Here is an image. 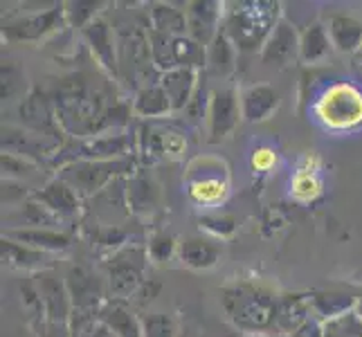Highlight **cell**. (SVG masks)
<instances>
[{
  "label": "cell",
  "mask_w": 362,
  "mask_h": 337,
  "mask_svg": "<svg viewBox=\"0 0 362 337\" xmlns=\"http://www.w3.org/2000/svg\"><path fill=\"white\" fill-rule=\"evenodd\" d=\"M162 88H165L169 102H171V110L180 112L189 106L192 97L198 88V70H189V68H178L165 72L158 81Z\"/></svg>",
  "instance_id": "21"
},
{
  "label": "cell",
  "mask_w": 362,
  "mask_h": 337,
  "mask_svg": "<svg viewBox=\"0 0 362 337\" xmlns=\"http://www.w3.org/2000/svg\"><path fill=\"white\" fill-rule=\"evenodd\" d=\"M3 180H32L36 173H41V165H36L32 160H25L21 155H11V153H3Z\"/></svg>",
  "instance_id": "36"
},
{
  "label": "cell",
  "mask_w": 362,
  "mask_h": 337,
  "mask_svg": "<svg viewBox=\"0 0 362 337\" xmlns=\"http://www.w3.org/2000/svg\"><path fill=\"white\" fill-rule=\"evenodd\" d=\"M356 61H362V47L356 52Z\"/></svg>",
  "instance_id": "46"
},
{
  "label": "cell",
  "mask_w": 362,
  "mask_h": 337,
  "mask_svg": "<svg viewBox=\"0 0 362 337\" xmlns=\"http://www.w3.org/2000/svg\"><path fill=\"white\" fill-rule=\"evenodd\" d=\"M272 162H274V153L270 148H259V151H255V158H252L255 169H268Z\"/></svg>",
  "instance_id": "45"
},
{
  "label": "cell",
  "mask_w": 362,
  "mask_h": 337,
  "mask_svg": "<svg viewBox=\"0 0 362 337\" xmlns=\"http://www.w3.org/2000/svg\"><path fill=\"white\" fill-rule=\"evenodd\" d=\"M178 256L187 268L194 270H209L218 264L221 245L211 243L203 236H187L178 243Z\"/></svg>",
  "instance_id": "23"
},
{
  "label": "cell",
  "mask_w": 362,
  "mask_h": 337,
  "mask_svg": "<svg viewBox=\"0 0 362 337\" xmlns=\"http://www.w3.org/2000/svg\"><path fill=\"white\" fill-rule=\"evenodd\" d=\"M36 189H30L16 180H3V205H23L25 201H30Z\"/></svg>",
  "instance_id": "42"
},
{
  "label": "cell",
  "mask_w": 362,
  "mask_h": 337,
  "mask_svg": "<svg viewBox=\"0 0 362 337\" xmlns=\"http://www.w3.org/2000/svg\"><path fill=\"white\" fill-rule=\"evenodd\" d=\"M52 104L61 131L70 135L72 140L93 137L97 124L108 110L104 95L93 90V85L83 77L64 79L52 97Z\"/></svg>",
  "instance_id": "1"
},
{
  "label": "cell",
  "mask_w": 362,
  "mask_h": 337,
  "mask_svg": "<svg viewBox=\"0 0 362 337\" xmlns=\"http://www.w3.org/2000/svg\"><path fill=\"white\" fill-rule=\"evenodd\" d=\"M18 117L23 122L25 131H32L36 135L45 137V140H52V142L61 144L64 131H61L59 122H57L52 99H49L45 93L32 90L28 97H25L18 106Z\"/></svg>",
  "instance_id": "9"
},
{
  "label": "cell",
  "mask_w": 362,
  "mask_h": 337,
  "mask_svg": "<svg viewBox=\"0 0 362 337\" xmlns=\"http://www.w3.org/2000/svg\"><path fill=\"white\" fill-rule=\"evenodd\" d=\"M127 201L133 214H151L160 205V189L151 176L146 173H133L127 178Z\"/></svg>",
  "instance_id": "24"
},
{
  "label": "cell",
  "mask_w": 362,
  "mask_h": 337,
  "mask_svg": "<svg viewBox=\"0 0 362 337\" xmlns=\"http://www.w3.org/2000/svg\"><path fill=\"white\" fill-rule=\"evenodd\" d=\"M221 306L236 329L245 335H266L277 329L279 299L255 283H234L221 290Z\"/></svg>",
  "instance_id": "2"
},
{
  "label": "cell",
  "mask_w": 362,
  "mask_h": 337,
  "mask_svg": "<svg viewBox=\"0 0 362 337\" xmlns=\"http://www.w3.org/2000/svg\"><path fill=\"white\" fill-rule=\"evenodd\" d=\"M308 308L310 306V297L306 295H288L279 299L277 306V329L284 333H295L308 321Z\"/></svg>",
  "instance_id": "29"
},
{
  "label": "cell",
  "mask_w": 362,
  "mask_h": 337,
  "mask_svg": "<svg viewBox=\"0 0 362 337\" xmlns=\"http://www.w3.org/2000/svg\"><path fill=\"white\" fill-rule=\"evenodd\" d=\"M279 108V93L268 83H255L241 95V112L243 119L250 124H259L272 117Z\"/></svg>",
  "instance_id": "18"
},
{
  "label": "cell",
  "mask_w": 362,
  "mask_h": 337,
  "mask_svg": "<svg viewBox=\"0 0 362 337\" xmlns=\"http://www.w3.org/2000/svg\"><path fill=\"white\" fill-rule=\"evenodd\" d=\"M228 194V173H218V176H203L189 178V196L198 205H216Z\"/></svg>",
  "instance_id": "30"
},
{
  "label": "cell",
  "mask_w": 362,
  "mask_h": 337,
  "mask_svg": "<svg viewBox=\"0 0 362 337\" xmlns=\"http://www.w3.org/2000/svg\"><path fill=\"white\" fill-rule=\"evenodd\" d=\"M5 239L16 241L21 245H28L41 252H66L72 239L70 234L47 227H23V230H5Z\"/></svg>",
  "instance_id": "19"
},
{
  "label": "cell",
  "mask_w": 362,
  "mask_h": 337,
  "mask_svg": "<svg viewBox=\"0 0 362 337\" xmlns=\"http://www.w3.org/2000/svg\"><path fill=\"white\" fill-rule=\"evenodd\" d=\"M34 201L41 203L45 209H49L57 218L61 220H70L77 218L81 211V198L79 194L72 189L68 182H64L61 178H52L49 182H45L41 189L34 191Z\"/></svg>",
  "instance_id": "14"
},
{
  "label": "cell",
  "mask_w": 362,
  "mask_h": 337,
  "mask_svg": "<svg viewBox=\"0 0 362 337\" xmlns=\"http://www.w3.org/2000/svg\"><path fill=\"white\" fill-rule=\"evenodd\" d=\"M279 3H234L228 11L223 32L234 47L252 52L264 47L279 23Z\"/></svg>",
  "instance_id": "3"
},
{
  "label": "cell",
  "mask_w": 362,
  "mask_h": 337,
  "mask_svg": "<svg viewBox=\"0 0 362 337\" xmlns=\"http://www.w3.org/2000/svg\"><path fill=\"white\" fill-rule=\"evenodd\" d=\"M66 285H68V292L72 299V308L74 310H93L99 308L104 299V283L102 279L97 277L95 272H90L88 268H72L66 277Z\"/></svg>",
  "instance_id": "17"
},
{
  "label": "cell",
  "mask_w": 362,
  "mask_h": 337,
  "mask_svg": "<svg viewBox=\"0 0 362 337\" xmlns=\"http://www.w3.org/2000/svg\"><path fill=\"white\" fill-rule=\"evenodd\" d=\"M133 112L144 119H151V117H165L173 110H171V102L165 88H162L160 83H153V85H142V88L135 93Z\"/></svg>",
  "instance_id": "27"
},
{
  "label": "cell",
  "mask_w": 362,
  "mask_h": 337,
  "mask_svg": "<svg viewBox=\"0 0 362 337\" xmlns=\"http://www.w3.org/2000/svg\"><path fill=\"white\" fill-rule=\"evenodd\" d=\"M142 337H176V324L165 313H148L142 317Z\"/></svg>",
  "instance_id": "38"
},
{
  "label": "cell",
  "mask_w": 362,
  "mask_h": 337,
  "mask_svg": "<svg viewBox=\"0 0 362 337\" xmlns=\"http://www.w3.org/2000/svg\"><path fill=\"white\" fill-rule=\"evenodd\" d=\"M135 169L133 158L122 160H108V162H93V160H79L72 165L59 169L57 173L64 182H68L79 198H93L99 191H104L108 184H113L119 178H131Z\"/></svg>",
  "instance_id": "4"
},
{
  "label": "cell",
  "mask_w": 362,
  "mask_h": 337,
  "mask_svg": "<svg viewBox=\"0 0 362 337\" xmlns=\"http://www.w3.org/2000/svg\"><path fill=\"white\" fill-rule=\"evenodd\" d=\"M243 337H270V335H243Z\"/></svg>",
  "instance_id": "47"
},
{
  "label": "cell",
  "mask_w": 362,
  "mask_h": 337,
  "mask_svg": "<svg viewBox=\"0 0 362 337\" xmlns=\"http://www.w3.org/2000/svg\"><path fill=\"white\" fill-rule=\"evenodd\" d=\"M182 148H185V137L180 133L165 131V151H167V155H178V153H182Z\"/></svg>",
  "instance_id": "44"
},
{
  "label": "cell",
  "mask_w": 362,
  "mask_h": 337,
  "mask_svg": "<svg viewBox=\"0 0 362 337\" xmlns=\"http://www.w3.org/2000/svg\"><path fill=\"white\" fill-rule=\"evenodd\" d=\"M99 7L102 3H68L66 5V18L70 25L74 28H86V25H90L97 16Z\"/></svg>",
  "instance_id": "40"
},
{
  "label": "cell",
  "mask_w": 362,
  "mask_h": 337,
  "mask_svg": "<svg viewBox=\"0 0 362 337\" xmlns=\"http://www.w3.org/2000/svg\"><path fill=\"white\" fill-rule=\"evenodd\" d=\"M137 137L129 133H110V135H97L86 137V140H70L61 146V151L49 162L52 169H64L72 162L79 160H93V162H108V160H122L131 158L133 144Z\"/></svg>",
  "instance_id": "5"
},
{
  "label": "cell",
  "mask_w": 362,
  "mask_h": 337,
  "mask_svg": "<svg viewBox=\"0 0 362 337\" xmlns=\"http://www.w3.org/2000/svg\"><path fill=\"white\" fill-rule=\"evenodd\" d=\"M293 191L302 201H310V198H315L320 194V180L315 178L313 171H302L297 173V178L293 182Z\"/></svg>",
  "instance_id": "41"
},
{
  "label": "cell",
  "mask_w": 362,
  "mask_h": 337,
  "mask_svg": "<svg viewBox=\"0 0 362 337\" xmlns=\"http://www.w3.org/2000/svg\"><path fill=\"white\" fill-rule=\"evenodd\" d=\"M59 151H61V144L45 140V137L36 135L32 131L3 126V153L21 155L25 160H32L36 165H41L47 158L52 162Z\"/></svg>",
  "instance_id": "12"
},
{
  "label": "cell",
  "mask_w": 362,
  "mask_h": 337,
  "mask_svg": "<svg viewBox=\"0 0 362 337\" xmlns=\"http://www.w3.org/2000/svg\"><path fill=\"white\" fill-rule=\"evenodd\" d=\"M7 220H16V223H23V225H36V227L52 230V225H57L61 218H57L52 211L45 209L41 203H36L34 198H30V201H25L16 209V214H9Z\"/></svg>",
  "instance_id": "33"
},
{
  "label": "cell",
  "mask_w": 362,
  "mask_h": 337,
  "mask_svg": "<svg viewBox=\"0 0 362 337\" xmlns=\"http://www.w3.org/2000/svg\"><path fill=\"white\" fill-rule=\"evenodd\" d=\"M148 18H151L153 32L167 34V36H189L185 9H178L167 3H156L148 9Z\"/></svg>",
  "instance_id": "28"
},
{
  "label": "cell",
  "mask_w": 362,
  "mask_h": 337,
  "mask_svg": "<svg viewBox=\"0 0 362 337\" xmlns=\"http://www.w3.org/2000/svg\"><path fill=\"white\" fill-rule=\"evenodd\" d=\"M137 148H140V153L148 160V162H156L160 158H165L167 151H165V131H158L151 124H146V126L140 129L137 133Z\"/></svg>",
  "instance_id": "35"
},
{
  "label": "cell",
  "mask_w": 362,
  "mask_h": 337,
  "mask_svg": "<svg viewBox=\"0 0 362 337\" xmlns=\"http://www.w3.org/2000/svg\"><path fill=\"white\" fill-rule=\"evenodd\" d=\"M243 117L241 112V97L232 88H221L209 93V106H207V126H209V140L221 142L230 137Z\"/></svg>",
  "instance_id": "10"
},
{
  "label": "cell",
  "mask_w": 362,
  "mask_h": 337,
  "mask_svg": "<svg viewBox=\"0 0 362 337\" xmlns=\"http://www.w3.org/2000/svg\"><path fill=\"white\" fill-rule=\"evenodd\" d=\"M34 288L39 295V304L45 310L47 324H57V326H68L72 315V299L68 292L66 281L54 270H43L34 277Z\"/></svg>",
  "instance_id": "8"
},
{
  "label": "cell",
  "mask_w": 362,
  "mask_h": 337,
  "mask_svg": "<svg viewBox=\"0 0 362 337\" xmlns=\"http://www.w3.org/2000/svg\"><path fill=\"white\" fill-rule=\"evenodd\" d=\"M356 299L349 295H338V292H320L310 297V306L315 308V313H320L327 321L342 317L346 313H351L356 308Z\"/></svg>",
  "instance_id": "32"
},
{
  "label": "cell",
  "mask_w": 362,
  "mask_h": 337,
  "mask_svg": "<svg viewBox=\"0 0 362 337\" xmlns=\"http://www.w3.org/2000/svg\"><path fill=\"white\" fill-rule=\"evenodd\" d=\"M102 326L115 337H142V319H137L131 310L117 299L104 304L97 310Z\"/></svg>",
  "instance_id": "22"
},
{
  "label": "cell",
  "mask_w": 362,
  "mask_h": 337,
  "mask_svg": "<svg viewBox=\"0 0 362 337\" xmlns=\"http://www.w3.org/2000/svg\"><path fill=\"white\" fill-rule=\"evenodd\" d=\"M236 47L228 39L226 32H218L216 39L207 45V66L209 70L218 74V77H228V74L236 68Z\"/></svg>",
  "instance_id": "31"
},
{
  "label": "cell",
  "mask_w": 362,
  "mask_h": 337,
  "mask_svg": "<svg viewBox=\"0 0 362 337\" xmlns=\"http://www.w3.org/2000/svg\"><path fill=\"white\" fill-rule=\"evenodd\" d=\"M333 43L329 36V28H324L322 23H313L299 34V59L304 64H320L333 52Z\"/></svg>",
  "instance_id": "26"
},
{
  "label": "cell",
  "mask_w": 362,
  "mask_h": 337,
  "mask_svg": "<svg viewBox=\"0 0 362 337\" xmlns=\"http://www.w3.org/2000/svg\"><path fill=\"white\" fill-rule=\"evenodd\" d=\"M329 36L338 52L356 54L362 47V23L346 14H333L329 18Z\"/></svg>",
  "instance_id": "25"
},
{
  "label": "cell",
  "mask_w": 362,
  "mask_h": 337,
  "mask_svg": "<svg viewBox=\"0 0 362 337\" xmlns=\"http://www.w3.org/2000/svg\"><path fill=\"white\" fill-rule=\"evenodd\" d=\"M223 3L216 0H196L189 3L185 9L187 14V28H189V36L201 45H209L216 39V34L221 32L218 23L223 16Z\"/></svg>",
  "instance_id": "13"
},
{
  "label": "cell",
  "mask_w": 362,
  "mask_h": 337,
  "mask_svg": "<svg viewBox=\"0 0 362 337\" xmlns=\"http://www.w3.org/2000/svg\"><path fill=\"white\" fill-rule=\"evenodd\" d=\"M68 23L66 18V5H54L52 9L43 11V14H34L21 20H11L3 28V34L7 41H41L47 34L61 30V25Z\"/></svg>",
  "instance_id": "11"
},
{
  "label": "cell",
  "mask_w": 362,
  "mask_h": 337,
  "mask_svg": "<svg viewBox=\"0 0 362 337\" xmlns=\"http://www.w3.org/2000/svg\"><path fill=\"white\" fill-rule=\"evenodd\" d=\"M86 43H88L93 57L97 59V64L102 66L110 77L119 79V59H117V49H115V39H113V30L104 18H95L90 25H86L81 30Z\"/></svg>",
  "instance_id": "16"
},
{
  "label": "cell",
  "mask_w": 362,
  "mask_h": 337,
  "mask_svg": "<svg viewBox=\"0 0 362 337\" xmlns=\"http://www.w3.org/2000/svg\"><path fill=\"white\" fill-rule=\"evenodd\" d=\"M0 254H3V261L9 268H16V270H28L34 274H39L43 270H52V256H49V252H41V249L21 245L16 241L5 239V236H3V241H0Z\"/></svg>",
  "instance_id": "20"
},
{
  "label": "cell",
  "mask_w": 362,
  "mask_h": 337,
  "mask_svg": "<svg viewBox=\"0 0 362 337\" xmlns=\"http://www.w3.org/2000/svg\"><path fill=\"white\" fill-rule=\"evenodd\" d=\"M148 252L144 247H122L108 259V292L117 302L142 288Z\"/></svg>",
  "instance_id": "6"
},
{
  "label": "cell",
  "mask_w": 362,
  "mask_h": 337,
  "mask_svg": "<svg viewBox=\"0 0 362 337\" xmlns=\"http://www.w3.org/2000/svg\"><path fill=\"white\" fill-rule=\"evenodd\" d=\"M320 119L331 129H354L362 124V93L349 83H338L322 95Z\"/></svg>",
  "instance_id": "7"
},
{
  "label": "cell",
  "mask_w": 362,
  "mask_h": 337,
  "mask_svg": "<svg viewBox=\"0 0 362 337\" xmlns=\"http://www.w3.org/2000/svg\"><path fill=\"white\" fill-rule=\"evenodd\" d=\"M176 249H178L176 239H173V236L167 234V232H158V234H153L151 239H148V245H146L148 259L158 261V264H162V261L171 259Z\"/></svg>",
  "instance_id": "39"
},
{
  "label": "cell",
  "mask_w": 362,
  "mask_h": 337,
  "mask_svg": "<svg viewBox=\"0 0 362 337\" xmlns=\"http://www.w3.org/2000/svg\"><path fill=\"white\" fill-rule=\"evenodd\" d=\"M324 337H362V317L358 313H346L331 321H324Z\"/></svg>",
  "instance_id": "37"
},
{
  "label": "cell",
  "mask_w": 362,
  "mask_h": 337,
  "mask_svg": "<svg viewBox=\"0 0 362 337\" xmlns=\"http://www.w3.org/2000/svg\"><path fill=\"white\" fill-rule=\"evenodd\" d=\"M0 79H3V90L0 97L3 102H11L16 97H28V79H25V72L14 64V61H3V68H0Z\"/></svg>",
  "instance_id": "34"
},
{
  "label": "cell",
  "mask_w": 362,
  "mask_h": 337,
  "mask_svg": "<svg viewBox=\"0 0 362 337\" xmlns=\"http://www.w3.org/2000/svg\"><path fill=\"white\" fill-rule=\"evenodd\" d=\"M201 225L214 236H230L234 232V227H236L234 218H230V216H221V218L218 216L216 218L205 216V218H201Z\"/></svg>",
  "instance_id": "43"
},
{
  "label": "cell",
  "mask_w": 362,
  "mask_h": 337,
  "mask_svg": "<svg viewBox=\"0 0 362 337\" xmlns=\"http://www.w3.org/2000/svg\"><path fill=\"white\" fill-rule=\"evenodd\" d=\"M356 66L360 68V72H362V61H356Z\"/></svg>",
  "instance_id": "48"
},
{
  "label": "cell",
  "mask_w": 362,
  "mask_h": 337,
  "mask_svg": "<svg viewBox=\"0 0 362 337\" xmlns=\"http://www.w3.org/2000/svg\"><path fill=\"white\" fill-rule=\"evenodd\" d=\"M299 57V34L288 20H279L277 28L268 36L266 45L261 47V61L266 66L286 68Z\"/></svg>",
  "instance_id": "15"
}]
</instances>
